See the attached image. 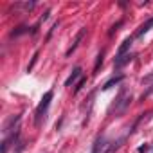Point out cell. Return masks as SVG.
Instances as JSON below:
<instances>
[{
    "label": "cell",
    "instance_id": "cell-1",
    "mask_svg": "<svg viewBox=\"0 0 153 153\" xmlns=\"http://www.w3.org/2000/svg\"><path fill=\"white\" fill-rule=\"evenodd\" d=\"M51 99H52V92L49 90V92H45V96L42 97V103H40L38 108H36V126L42 124V117L45 115V112H47V108H49V105H51Z\"/></svg>",
    "mask_w": 153,
    "mask_h": 153
},
{
    "label": "cell",
    "instance_id": "cell-2",
    "mask_svg": "<svg viewBox=\"0 0 153 153\" xmlns=\"http://www.w3.org/2000/svg\"><path fill=\"white\" fill-rule=\"evenodd\" d=\"M130 99H131V96L128 94V92H121V96H119V103H117V106H115V110L117 112H123L128 105H130Z\"/></svg>",
    "mask_w": 153,
    "mask_h": 153
},
{
    "label": "cell",
    "instance_id": "cell-3",
    "mask_svg": "<svg viewBox=\"0 0 153 153\" xmlns=\"http://www.w3.org/2000/svg\"><path fill=\"white\" fill-rule=\"evenodd\" d=\"M85 34H87V29H81L78 34H76V40H74V43L68 47V51H67V56H70V54H72L76 49H78V45H79V42L83 40V36H85Z\"/></svg>",
    "mask_w": 153,
    "mask_h": 153
},
{
    "label": "cell",
    "instance_id": "cell-4",
    "mask_svg": "<svg viewBox=\"0 0 153 153\" xmlns=\"http://www.w3.org/2000/svg\"><path fill=\"white\" fill-rule=\"evenodd\" d=\"M81 67H76L74 70H72V74L68 76V78H67V81H65V87H72L74 83H76V79H78L79 78V76H81Z\"/></svg>",
    "mask_w": 153,
    "mask_h": 153
},
{
    "label": "cell",
    "instance_id": "cell-5",
    "mask_svg": "<svg viewBox=\"0 0 153 153\" xmlns=\"http://www.w3.org/2000/svg\"><path fill=\"white\" fill-rule=\"evenodd\" d=\"M130 45H131V38H126V40L123 42V45L119 47V51H117V58H121V56H126V51L130 49Z\"/></svg>",
    "mask_w": 153,
    "mask_h": 153
},
{
    "label": "cell",
    "instance_id": "cell-6",
    "mask_svg": "<svg viewBox=\"0 0 153 153\" xmlns=\"http://www.w3.org/2000/svg\"><path fill=\"white\" fill-rule=\"evenodd\" d=\"M131 58H133L131 54H126V56H121V58H117V59H115V63H114V67H115V68H121L123 65H126V63H130V61H131Z\"/></svg>",
    "mask_w": 153,
    "mask_h": 153
},
{
    "label": "cell",
    "instance_id": "cell-7",
    "mask_svg": "<svg viewBox=\"0 0 153 153\" xmlns=\"http://www.w3.org/2000/svg\"><path fill=\"white\" fill-rule=\"evenodd\" d=\"M151 27H153V18H151V20H148L146 24H142V25L139 27V31H137V36H142V34H146V33H148Z\"/></svg>",
    "mask_w": 153,
    "mask_h": 153
},
{
    "label": "cell",
    "instance_id": "cell-8",
    "mask_svg": "<svg viewBox=\"0 0 153 153\" xmlns=\"http://www.w3.org/2000/svg\"><path fill=\"white\" fill-rule=\"evenodd\" d=\"M123 78H124V76H117V78H112V79H108V81L105 83V87H103V90H108V88H112L114 85H119V83L123 81Z\"/></svg>",
    "mask_w": 153,
    "mask_h": 153
},
{
    "label": "cell",
    "instance_id": "cell-9",
    "mask_svg": "<svg viewBox=\"0 0 153 153\" xmlns=\"http://www.w3.org/2000/svg\"><path fill=\"white\" fill-rule=\"evenodd\" d=\"M137 153H153V144H144L137 149Z\"/></svg>",
    "mask_w": 153,
    "mask_h": 153
},
{
    "label": "cell",
    "instance_id": "cell-10",
    "mask_svg": "<svg viewBox=\"0 0 153 153\" xmlns=\"http://www.w3.org/2000/svg\"><path fill=\"white\" fill-rule=\"evenodd\" d=\"M103 56H105V52L101 51V52H99V56H97V61H96V67H94V70H96V72L99 70V65L103 63Z\"/></svg>",
    "mask_w": 153,
    "mask_h": 153
},
{
    "label": "cell",
    "instance_id": "cell-11",
    "mask_svg": "<svg viewBox=\"0 0 153 153\" xmlns=\"http://www.w3.org/2000/svg\"><path fill=\"white\" fill-rule=\"evenodd\" d=\"M85 81H87V79H85V78H81V81H79V83H78V87H76V90H74V92H76V94H78V92H79V90H81V87H83V85H85Z\"/></svg>",
    "mask_w": 153,
    "mask_h": 153
}]
</instances>
